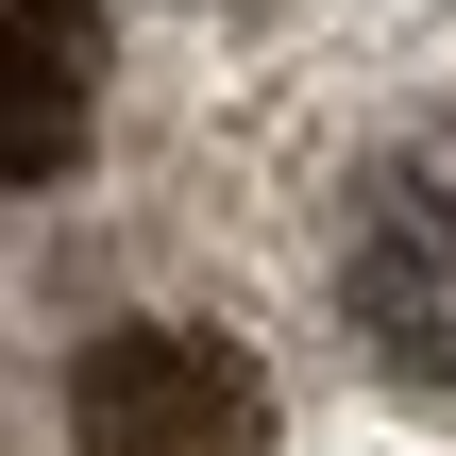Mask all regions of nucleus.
Instances as JSON below:
<instances>
[{
  "label": "nucleus",
  "instance_id": "2",
  "mask_svg": "<svg viewBox=\"0 0 456 456\" xmlns=\"http://www.w3.org/2000/svg\"><path fill=\"white\" fill-rule=\"evenodd\" d=\"M68 456H271V372L220 322H85Z\"/></svg>",
  "mask_w": 456,
  "mask_h": 456
},
{
  "label": "nucleus",
  "instance_id": "1",
  "mask_svg": "<svg viewBox=\"0 0 456 456\" xmlns=\"http://www.w3.org/2000/svg\"><path fill=\"white\" fill-rule=\"evenodd\" d=\"M305 271L372 389L456 406V102H372L305 169Z\"/></svg>",
  "mask_w": 456,
  "mask_h": 456
},
{
  "label": "nucleus",
  "instance_id": "3",
  "mask_svg": "<svg viewBox=\"0 0 456 456\" xmlns=\"http://www.w3.org/2000/svg\"><path fill=\"white\" fill-rule=\"evenodd\" d=\"M102 135V0H0V203L85 169Z\"/></svg>",
  "mask_w": 456,
  "mask_h": 456
}]
</instances>
